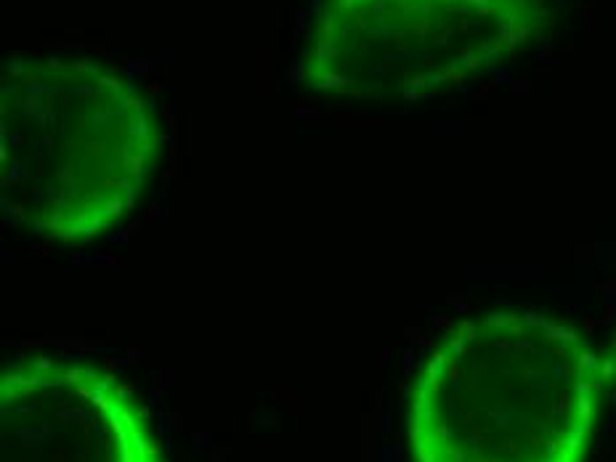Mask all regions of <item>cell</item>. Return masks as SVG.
<instances>
[{"label": "cell", "mask_w": 616, "mask_h": 462, "mask_svg": "<svg viewBox=\"0 0 616 462\" xmlns=\"http://www.w3.org/2000/svg\"><path fill=\"white\" fill-rule=\"evenodd\" d=\"M613 362H616V348H613Z\"/></svg>", "instance_id": "5b68a950"}, {"label": "cell", "mask_w": 616, "mask_h": 462, "mask_svg": "<svg viewBox=\"0 0 616 462\" xmlns=\"http://www.w3.org/2000/svg\"><path fill=\"white\" fill-rule=\"evenodd\" d=\"M133 398L82 358L35 353L0 383V462H160Z\"/></svg>", "instance_id": "277c9868"}, {"label": "cell", "mask_w": 616, "mask_h": 462, "mask_svg": "<svg viewBox=\"0 0 616 462\" xmlns=\"http://www.w3.org/2000/svg\"><path fill=\"white\" fill-rule=\"evenodd\" d=\"M524 32L520 0H332L308 80L332 93H417L462 80Z\"/></svg>", "instance_id": "3957f363"}, {"label": "cell", "mask_w": 616, "mask_h": 462, "mask_svg": "<svg viewBox=\"0 0 616 462\" xmlns=\"http://www.w3.org/2000/svg\"><path fill=\"white\" fill-rule=\"evenodd\" d=\"M605 364L539 311L473 314L441 335L414 377V462H584Z\"/></svg>", "instance_id": "6da1fadb"}, {"label": "cell", "mask_w": 616, "mask_h": 462, "mask_svg": "<svg viewBox=\"0 0 616 462\" xmlns=\"http://www.w3.org/2000/svg\"><path fill=\"white\" fill-rule=\"evenodd\" d=\"M160 154L149 107L90 64L14 75L3 96V208L56 242H90L133 213Z\"/></svg>", "instance_id": "7a4b0ae2"}]
</instances>
